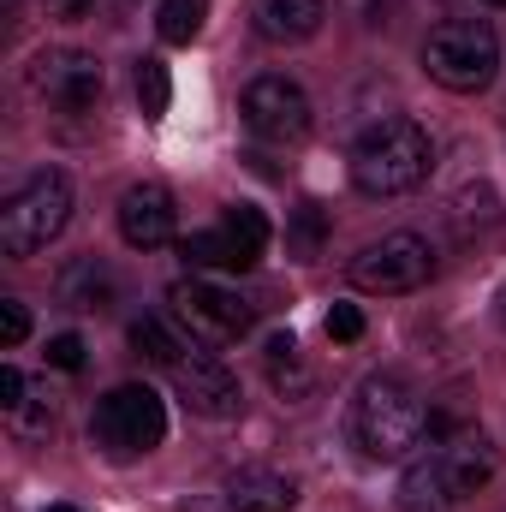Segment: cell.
<instances>
[{"label": "cell", "mask_w": 506, "mask_h": 512, "mask_svg": "<svg viewBox=\"0 0 506 512\" xmlns=\"http://www.w3.org/2000/svg\"><path fill=\"white\" fill-rule=\"evenodd\" d=\"M429 161H435L429 131L405 114H387L352 143V185L364 197H405L429 179Z\"/></svg>", "instance_id": "6da1fadb"}, {"label": "cell", "mask_w": 506, "mask_h": 512, "mask_svg": "<svg viewBox=\"0 0 506 512\" xmlns=\"http://www.w3.org/2000/svg\"><path fill=\"white\" fill-rule=\"evenodd\" d=\"M429 429V411L399 376H370L352 399V441L364 447V459H405Z\"/></svg>", "instance_id": "7a4b0ae2"}, {"label": "cell", "mask_w": 506, "mask_h": 512, "mask_svg": "<svg viewBox=\"0 0 506 512\" xmlns=\"http://www.w3.org/2000/svg\"><path fill=\"white\" fill-rule=\"evenodd\" d=\"M423 72L453 96H477L501 72V36L483 18H447L423 42Z\"/></svg>", "instance_id": "3957f363"}, {"label": "cell", "mask_w": 506, "mask_h": 512, "mask_svg": "<svg viewBox=\"0 0 506 512\" xmlns=\"http://www.w3.org/2000/svg\"><path fill=\"white\" fill-rule=\"evenodd\" d=\"M66 221H72V185H66V173L42 167V173H30V179L0 203V251L6 256L48 251V245L66 233Z\"/></svg>", "instance_id": "277c9868"}, {"label": "cell", "mask_w": 506, "mask_h": 512, "mask_svg": "<svg viewBox=\"0 0 506 512\" xmlns=\"http://www.w3.org/2000/svg\"><path fill=\"white\" fill-rule=\"evenodd\" d=\"M30 90H36V102H42L54 120L84 126V120H96V108H102L108 72H102V60L84 54V48H42V54L30 60Z\"/></svg>", "instance_id": "5b68a950"}, {"label": "cell", "mask_w": 506, "mask_h": 512, "mask_svg": "<svg viewBox=\"0 0 506 512\" xmlns=\"http://www.w3.org/2000/svg\"><path fill=\"white\" fill-rule=\"evenodd\" d=\"M251 304L215 280H179L167 292V322L197 346V352H221V346H239L251 334Z\"/></svg>", "instance_id": "8992f818"}, {"label": "cell", "mask_w": 506, "mask_h": 512, "mask_svg": "<svg viewBox=\"0 0 506 512\" xmlns=\"http://www.w3.org/2000/svg\"><path fill=\"white\" fill-rule=\"evenodd\" d=\"M161 435H167V405H161L155 387H143V382L114 387V393L96 405V417H90V441H96L102 453H114V459L155 453Z\"/></svg>", "instance_id": "52a82bcc"}, {"label": "cell", "mask_w": 506, "mask_h": 512, "mask_svg": "<svg viewBox=\"0 0 506 512\" xmlns=\"http://www.w3.org/2000/svg\"><path fill=\"white\" fill-rule=\"evenodd\" d=\"M346 274H352L358 292L399 298V292H417V286L435 280V251H429V239H417V233H387V239H376V245H364V251L352 256Z\"/></svg>", "instance_id": "ba28073f"}, {"label": "cell", "mask_w": 506, "mask_h": 512, "mask_svg": "<svg viewBox=\"0 0 506 512\" xmlns=\"http://www.w3.org/2000/svg\"><path fill=\"white\" fill-rule=\"evenodd\" d=\"M262 251H268V221H262V209H251V203H233L215 227H203V233H191L179 245V256L191 268H227V274L256 268Z\"/></svg>", "instance_id": "9c48e42d"}, {"label": "cell", "mask_w": 506, "mask_h": 512, "mask_svg": "<svg viewBox=\"0 0 506 512\" xmlns=\"http://www.w3.org/2000/svg\"><path fill=\"white\" fill-rule=\"evenodd\" d=\"M245 126L262 143H298L310 137V96L292 78H256L245 90Z\"/></svg>", "instance_id": "30bf717a"}, {"label": "cell", "mask_w": 506, "mask_h": 512, "mask_svg": "<svg viewBox=\"0 0 506 512\" xmlns=\"http://www.w3.org/2000/svg\"><path fill=\"white\" fill-rule=\"evenodd\" d=\"M167 376H173L179 399H185L197 417H215V423H221V417H239V405H245V393H239V376H233L221 358L197 352V346H191V352H185V358H179Z\"/></svg>", "instance_id": "8fae6325"}, {"label": "cell", "mask_w": 506, "mask_h": 512, "mask_svg": "<svg viewBox=\"0 0 506 512\" xmlns=\"http://www.w3.org/2000/svg\"><path fill=\"white\" fill-rule=\"evenodd\" d=\"M173 233H179V209H173L167 185L143 179L120 197V239L131 251H161V245H173Z\"/></svg>", "instance_id": "7c38bea8"}, {"label": "cell", "mask_w": 506, "mask_h": 512, "mask_svg": "<svg viewBox=\"0 0 506 512\" xmlns=\"http://www.w3.org/2000/svg\"><path fill=\"white\" fill-rule=\"evenodd\" d=\"M399 507L405 512H453L459 507V489H453V477H447V465H441L435 447L405 465V477H399Z\"/></svg>", "instance_id": "4fadbf2b"}, {"label": "cell", "mask_w": 506, "mask_h": 512, "mask_svg": "<svg viewBox=\"0 0 506 512\" xmlns=\"http://www.w3.org/2000/svg\"><path fill=\"white\" fill-rule=\"evenodd\" d=\"M298 501L292 477L268 471V465H239L227 477V512H286Z\"/></svg>", "instance_id": "5bb4252c"}, {"label": "cell", "mask_w": 506, "mask_h": 512, "mask_svg": "<svg viewBox=\"0 0 506 512\" xmlns=\"http://www.w3.org/2000/svg\"><path fill=\"white\" fill-rule=\"evenodd\" d=\"M256 36L262 42H310L328 18L322 0H256Z\"/></svg>", "instance_id": "9a60e30c"}, {"label": "cell", "mask_w": 506, "mask_h": 512, "mask_svg": "<svg viewBox=\"0 0 506 512\" xmlns=\"http://www.w3.org/2000/svg\"><path fill=\"white\" fill-rule=\"evenodd\" d=\"M60 304H66V310H78V316H102V310L114 304V274H108L96 256L72 262V268L60 274Z\"/></svg>", "instance_id": "2e32d148"}, {"label": "cell", "mask_w": 506, "mask_h": 512, "mask_svg": "<svg viewBox=\"0 0 506 512\" xmlns=\"http://www.w3.org/2000/svg\"><path fill=\"white\" fill-rule=\"evenodd\" d=\"M262 364H268V382H274L280 399H310L316 376H310V364L298 358V340H292V334H274L268 352H262Z\"/></svg>", "instance_id": "e0dca14e"}, {"label": "cell", "mask_w": 506, "mask_h": 512, "mask_svg": "<svg viewBox=\"0 0 506 512\" xmlns=\"http://www.w3.org/2000/svg\"><path fill=\"white\" fill-rule=\"evenodd\" d=\"M131 346H137V358H149L155 370H173V364L191 352V340H185L173 322H161V316H143V322H131Z\"/></svg>", "instance_id": "ac0fdd59"}, {"label": "cell", "mask_w": 506, "mask_h": 512, "mask_svg": "<svg viewBox=\"0 0 506 512\" xmlns=\"http://www.w3.org/2000/svg\"><path fill=\"white\" fill-rule=\"evenodd\" d=\"M322 245H328V215L316 203H298L292 209V227H286V251L298 256V262H316Z\"/></svg>", "instance_id": "d6986e66"}, {"label": "cell", "mask_w": 506, "mask_h": 512, "mask_svg": "<svg viewBox=\"0 0 506 512\" xmlns=\"http://www.w3.org/2000/svg\"><path fill=\"white\" fill-rule=\"evenodd\" d=\"M203 18H209V0H161V12H155V30H161V42H191L197 30H203Z\"/></svg>", "instance_id": "ffe728a7"}, {"label": "cell", "mask_w": 506, "mask_h": 512, "mask_svg": "<svg viewBox=\"0 0 506 512\" xmlns=\"http://www.w3.org/2000/svg\"><path fill=\"white\" fill-rule=\"evenodd\" d=\"M167 102H173V78H167V66H161V60H137V108H143V120H161Z\"/></svg>", "instance_id": "44dd1931"}, {"label": "cell", "mask_w": 506, "mask_h": 512, "mask_svg": "<svg viewBox=\"0 0 506 512\" xmlns=\"http://www.w3.org/2000/svg\"><path fill=\"white\" fill-rule=\"evenodd\" d=\"M6 429H12L18 441H42V435L54 429V405H48V393H24V399L6 411Z\"/></svg>", "instance_id": "7402d4cb"}, {"label": "cell", "mask_w": 506, "mask_h": 512, "mask_svg": "<svg viewBox=\"0 0 506 512\" xmlns=\"http://www.w3.org/2000/svg\"><path fill=\"white\" fill-rule=\"evenodd\" d=\"M328 340H340V346L364 340V310H358V304H334V310H328Z\"/></svg>", "instance_id": "603a6c76"}, {"label": "cell", "mask_w": 506, "mask_h": 512, "mask_svg": "<svg viewBox=\"0 0 506 512\" xmlns=\"http://www.w3.org/2000/svg\"><path fill=\"white\" fill-rule=\"evenodd\" d=\"M30 334V310L18 298H0V346H24Z\"/></svg>", "instance_id": "cb8c5ba5"}, {"label": "cell", "mask_w": 506, "mask_h": 512, "mask_svg": "<svg viewBox=\"0 0 506 512\" xmlns=\"http://www.w3.org/2000/svg\"><path fill=\"white\" fill-rule=\"evenodd\" d=\"M48 364L66 370V376L84 370V340H78V334H54V340H48Z\"/></svg>", "instance_id": "d4e9b609"}, {"label": "cell", "mask_w": 506, "mask_h": 512, "mask_svg": "<svg viewBox=\"0 0 506 512\" xmlns=\"http://www.w3.org/2000/svg\"><path fill=\"white\" fill-rule=\"evenodd\" d=\"M102 6H108V0H48V12H54V18H72V24H78V18H96Z\"/></svg>", "instance_id": "484cf974"}, {"label": "cell", "mask_w": 506, "mask_h": 512, "mask_svg": "<svg viewBox=\"0 0 506 512\" xmlns=\"http://www.w3.org/2000/svg\"><path fill=\"white\" fill-rule=\"evenodd\" d=\"M24 393H30V387H24V376H18V370L6 364V370H0V411H12V405H18Z\"/></svg>", "instance_id": "4316f807"}, {"label": "cell", "mask_w": 506, "mask_h": 512, "mask_svg": "<svg viewBox=\"0 0 506 512\" xmlns=\"http://www.w3.org/2000/svg\"><path fill=\"white\" fill-rule=\"evenodd\" d=\"M48 512H78V507H48Z\"/></svg>", "instance_id": "83f0119b"}, {"label": "cell", "mask_w": 506, "mask_h": 512, "mask_svg": "<svg viewBox=\"0 0 506 512\" xmlns=\"http://www.w3.org/2000/svg\"><path fill=\"white\" fill-rule=\"evenodd\" d=\"M489 6H506V0H489Z\"/></svg>", "instance_id": "f1b7e54d"}]
</instances>
